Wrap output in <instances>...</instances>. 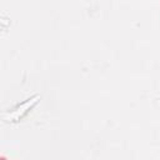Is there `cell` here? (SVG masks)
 <instances>
[{
	"label": "cell",
	"mask_w": 160,
	"mask_h": 160,
	"mask_svg": "<svg viewBox=\"0 0 160 160\" xmlns=\"http://www.w3.org/2000/svg\"><path fill=\"white\" fill-rule=\"evenodd\" d=\"M40 99V95H34L30 99H28L26 101H24L21 105L16 106L14 110L8 111V112H2V119L6 121H18L20 120Z\"/></svg>",
	"instance_id": "6da1fadb"
}]
</instances>
